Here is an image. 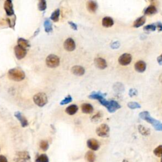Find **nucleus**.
I'll return each instance as SVG.
<instances>
[{
	"label": "nucleus",
	"mask_w": 162,
	"mask_h": 162,
	"mask_svg": "<svg viewBox=\"0 0 162 162\" xmlns=\"http://www.w3.org/2000/svg\"><path fill=\"white\" fill-rule=\"evenodd\" d=\"M89 98L92 99L98 100L99 102L103 106L107 108L108 111L110 113L115 112L121 107L120 105L115 101H107L104 98V95H103L101 92H93L91 95L89 96Z\"/></svg>",
	"instance_id": "f257e3e1"
},
{
	"label": "nucleus",
	"mask_w": 162,
	"mask_h": 162,
	"mask_svg": "<svg viewBox=\"0 0 162 162\" xmlns=\"http://www.w3.org/2000/svg\"><path fill=\"white\" fill-rule=\"evenodd\" d=\"M127 106L129 108L132 109V110L141 108V105L137 102H129L127 104Z\"/></svg>",
	"instance_id": "473e14b6"
},
{
	"label": "nucleus",
	"mask_w": 162,
	"mask_h": 162,
	"mask_svg": "<svg viewBox=\"0 0 162 162\" xmlns=\"http://www.w3.org/2000/svg\"><path fill=\"white\" fill-rule=\"evenodd\" d=\"M122 162H128V161H127V160H124L122 161Z\"/></svg>",
	"instance_id": "37998d69"
},
{
	"label": "nucleus",
	"mask_w": 162,
	"mask_h": 162,
	"mask_svg": "<svg viewBox=\"0 0 162 162\" xmlns=\"http://www.w3.org/2000/svg\"><path fill=\"white\" fill-rule=\"evenodd\" d=\"M36 162H49V158L46 154H41L35 160Z\"/></svg>",
	"instance_id": "cd10ccee"
},
{
	"label": "nucleus",
	"mask_w": 162,
	"mask_h": 162,
	"mask_svg": "<svg viewBox=\"0 0 162 162\" xmlns=\"http://www.w3.org/2000/svg\"><path fill=\"white\" fill-rule=\"evenodd\" d=\"M44 30H45V32H47V33H49V32L53 31L52 23L49 19L47 18L45 20V21L44 22Z\"/></svg>",
	"instance_id": "b1692460"
},
{
	"label": "nucleus",
	"mask_w": 162,
	"mask_h": 162,
	"mask_svg": "<svg viewBox=\"0 0 162 162\" xmlns=\"http://www.w3.org/2000/svg\"><path fill=\"white\" fill-rule=\"evenodd\" d=\"M78 109V107L77 106L76 104H71L66 108L65 112L67 114L70 115H73L77 112Z\"/></svg>",
	"instance_id": "6ab92c4d"
},
{
	"label": "nucleus",
	"mask_w": 162,
	"mask_h": 162,
	"mask_svg": "<svg viewBox=\"0 0 162 162\" xmlns=\"http://www.w3.org/2000/svg\"><path fill=\"white\" fill-rule=\"evenodd\" d=\"M95 64L97 68L101 70L105 69L107 67V63L106 60L102 58H96L95 60Z\"/></svg>",
	"instance_id": "4468645a"
},
{
	"label": "nucleus",
	"mask_w": 162,
	"mask_h": 162,
	"mask_svg": "<svg viewBox=\"0 0 162 162\" xmlns=\"http://www.w3.org/2000/svg\"><path fill=\"white\" fill-rule=\"evenodd\" d=\"M120 47V43L119 41H115L113 42V43L111 44V48L112 49H118V48Z\"/></svg>",
	"instance_id": "e433bc0d"
},
{
	"label": "nucleus",
	"mask_w": 162,
	"mask_h": 162,
	"mask_svg": "<svg viewBox=\"0 0 162 162\" xmlns=\"http://www.w3.org/2000/svg\"><path fill=\"white\" fill-rule=\"evenodd\" d=\"M60 58L55 55H50L46 59V65L50 68H56L59 66Z\"/></svg>",
	"instance_id": "423d86ee"
},
{
	"label": "nucleus",
	"mask_w": 162,
	"mask_h": 162,
	"mask_svg": "<svg viewBox=\"0 0 162 162\" xmlns=\"http://www.w3.org/2000/svg\"><path fill=\"white\" fill-rule=\"evenodd\" d=\"M40 148L44 151H47L48 148H49V143H48V142L47 141H42L40 143Z\"/></svg>",
	"instance_id": "c85d7f7f"
},
{
	"label": "nucleus",
	"mask_w": 162,
	"mask_h": 162,
	"mask_svg": "<svg viewBox=\"0 0 162 162\" xmlns=\"http://www.w3.org/2000/svg\"><path fill=\"white\" fill-rule=\"evenodd\" d=\"M86 6L87 10L91 13H95L98 9V4L94 1H89L87 2Z\"/></svg>",
	"instance_id": "f3484780"
},
{
	"label": "nucleus",
	"mask_w": 162,
	"mask_h": 162,
	"mask_svg": "<svg viewBox=\"0 0 162 162\" xmlns=\"http://www.w3.org/2000/svg\"><path fill=\"white\" fill-rule=\"evenodd\" d=\"M96 132L97 135L101 137H107L109 136V134H110V127L108 125L103 124L100 125L96 129Z\"/></svg>",
	"instance_id": "0eeeda50"
},
{
	"label": "nucleus",
	"mask_w": 162,
	"mask_h": 162,
	"mask_svg": "<svg viewBox=\"0 0 162 162\" xmlns=\"http://www.w3.org/2000/svg\"><path fill=\"white\" fill-rule=\"evenodd\" d=\"M68 24H69L72 29H74V31L77 30V26L76 23L72 22H68Z\"/></svg>",
	"instance_id": "4c0bfd02"
},
{
	"label": "nucleus",
	"mask_w": 162,
	"mask_h": 162,
	"mask_svg": "<svg viewBox=\"0 0 162 162\" xmlns=\"http://www.w3.org/2000/svg\"><path fill=\"white\" fill-rule=\"evenodd\" d=\"M71 71L73 74L77 76H82L85 74V69L84 67L79 65H75L72 68Z\"/></svg>",
	"instance_id": "2eb2a0df"
},
{
	"label": "nucleus",
	"mask_w": 162,
	"mask_h": 162,
	"mask_svg": "<svg viewBox=\"0 0 162 162\" xmlns=\"http://www.w3.org/2000/svg\"><path fill=\"white\" fill-rule=\"evenodd\" d=\"M14 52L16 58L18 60L23 59L27 54V50L24 48L19 46L18 45L15 46L14 48Z\"/></svg>",
	"instance_id": "1a4fd4ad"
},
{
	"label": "nucleus",
	"mask_w": 162,
	"mask_h": 162,
	"mask_svg": "<svg viewBox=\"0 0 162 162\" xmlns=\"http://www.w3.org/2000/svg\"><path fill=\"white\" fill-rule=\"evenodd\" d=\"M63 46L65 50L67 51H73L75 49V43L74 39L72 38H68L64 42Z\"/></svg>",
	"instance_id": "9d476101"
},
{
	"label": "nucleus",
	"mask_w": 162,
	"mask_h": 162,
	"mask_svg": "<svg viewBox=\"0 0 162 162\" xmlns=\"http://www.w3.org/2000/svg\"><path fill=\"white\" fill-rule=\"evenodd\" d=\"M145 22H146V18L144 16H143V17H141L137 19H136L134 23L133 26H134V27L138 28L139 27H141L142 26H143L145 23Z\"/></svg>",
	"instance_id": "4be33fe9"
},
{
	"label": "nucleus",
	"mask_w": 162,
	"mask_h": 162,
	"mask_svg": "<svg viewBox=\"0 0 162 162\" xmlns=\"http://www.w3.org/2000/svg\"><path fill=\"white\" fill-rule=\"evenodd\" d=\"M156 28H158L159 31H162V23L161 22H157L155 23Z\"/></svg>",
	"instance_id": "58836bf2"
},
{
	"label": "nucleus",
	"mask_w": 162,
	"mask_h": 162,
	"mask_svg": "<svg viewBox=\"0 0 162 162\" xmlns=\"http://www.w3.org/2000/svg\"><path fill=\"white\" fill-rule=\"evenodd\" d=\"M139 117L141 119L146 120L147 122L151 124L156 131H162V124L158 120L152 118L148 112L146 111L140 113Z\"/></svg>",
	"instance_id": "f03ea898"
},
{
	"label": "nucleus",
	"mask_w": 162,
	"mask_h": 162,
	"mask_svg": "<svg viewBox=\"0 0 162 162\" xmlns=\"http://www.w3.org/2000/svg\"><path fill=\"white\" fill-rule=\"evenodd\" d=\"M161 162H162V156H161Z\"/></svg>",
	"instance_id": "c03bdc74"
},
{
	"label": "nucleus",
	"mask_w": 162,
	"mask_h": 162,
	"mask_svg": "<svg viewBox=\"0 0 162 162\" xmlns=\"http://www.w3.org/2000/svg\"><path fill=\"white\" fill-rule=\"evenodd\" d=\"M156 29L155 24H150L144 27V30L146 31H155Z\"/></svg>",
	"instance_id": "f704fd0d"
},
{
	"label": "nucleus",
	"mask_w": 162,
	"mask_h": 162,
	"mask_svg": "<svg viewBox=\"0 0 162 162\" xmlns=\"http://www.w3.org/2000/svg\"><path fill=\"white\" fill-rule=\"evenodd\" d=\"M15 116L16 118H17L19 120L20 123V124H21L22 127H26L27 126H28V125H29L28 121L26 119V117L23 115L22 113H20V112H15Z\"/></svg>",
	"instance_id": "f8f14e48"
},
{
	"label": "nucleus",
	"mask_w": 162,
	"mask_h": 162,
	"mask_svg": "<svg viewBox=\"0 0 162 162\" xmlns=\"http://www.w3.org/2000/svg\"><path fill=\"white\" fill-rule=\"evenodd\" d=\"M72 98L70 95H68L65 98L61 101L60 104L61 105H65V104H68L69 103L72 102Z\"/></svg>",
	"instance_id": "72a5a7b5"
},
{
	"label": "nucleus",
	"mask_w": 162,
	"mask_h": 162,
	"mask_svg": "<svg viewBox=\"0 0 162 162\" xmlns=\"http://www.w3.org/2000/svg\"><path fill=\"white\" fill-rule=\"evenodd\" d=\"M137 95V91L136 90V89H131L130 91L129 92V95L131 97L133 96H136Z\"/></svg>",
	"instance_id": "c9c22d12"
},
{
	"label": "nucleus",
	"mask_w": 162,
	"mask_h": 162,
	"mask_svg": "<svg viewBox=\"0 0 162 162\" xmlns=\"http://www.w3.org/2000/svg\"><path fill=\"white\" fill-rule=\"evenodd\" d=\"M34 103L39 107H43L48 103V97L45 93L39 92L34 96Z\"/></svg>",
	"instance_id": "20e7f679"
},
{
	"label": "nucleus",
	"mask_w": 162,
	"mask_h": 162,
	"mask_svg": "<svg viewBox=\"0 0 162 162\" xmlns=\"http://www.w3.org/2000/svg\"><path fill=\"white\" fill-rule=\"evenodd\" d=\"M138 130L141 134L143 136H146L150 134V131H149V129L144 127L143 125H139Z\"/></svg>",
	"instance_id": "bb28decb"
},
{
	"label": "nucleus",
	"mask_w": 162,
	"mask_h": 162,
	"mask_svg": "<svg viewBox=\"0 0 162 162\" xmlns=\"http://www.w3.org/2000/svg\"><path fill=\"white\" fill-rule=\"evenodd\" d=\"M4 9L8 16H12L14 15L13 3L11 0H6L4 3Z\"/></svg>",
	"instance_id": "9b49d317"
},
{
	"label": "nucleus",
	"mask_w": 162,
	"mask_h": 162,
	"mask_svg": "<svg viewBox=\"0 0 162 162\" xmlns=\"http://www.w3.org/2000/svg\"><path fill=\"white\" fill-rule=\"evenodd\" d=\"M160 80L162 82V74L160 76Z\"/></svg>",
	"instance_id": "79ce46f5"
},
{
	"label": "nucleus",
	"mask_w": 162,
	"mask_h": 162,
	"mask_svg": "<svg viewBox=\"0 0 162 162\" xmlns=\"http://www.w3.org/2000/svg\"><path fill=\"white\" fill-rule=\"evenodd\" d=\"M47 8L46 5V1L44 0H41L39 2L38 4V9L40 11H44Z\"/></svg>",
	"instance_id": "2f4dec72"
},
{
	"label": "nucleus",
	"mask_w": 162,
	"mask_h": 162,
	"mask_svg": "<svg viewBox=\"0 0 162 162\" xmlns=\"http://www.w3.org/2000/svg\"><path fill=\"white\" fill-rule=\"evenodd\" d=\"M135 69L137 72H144L146 69V64L143 61H138L135 64Z\"/></svg>",
	"instance_id": "dca6fc26"
},
{
	"label": "nucleus",
	"mask_w": 162,
	"mask_h": 162,
	"mask_svg": "<svg viewBox=\"0 0 162 162\" xmlns=\"http://www.w3.org/2000/svg\"><path fill=\"white\" fill-rule=\"evenodd\" d=\"M157 12V9L155 6L151 5L148 6L146 9L144 10L145 15H153Z\"/></svg>",
	"instance_id": "a878e982"
},
{
	"label": "nucleus",
	"mask_w": 162,
	"mask_h": 162,
	"mask_svg": "<svg viewBox=\"0 0 162 162\" xmlns=\"http://www.w3.org/2000/svg\"><path fill=\"white\" fill-rule=\"evenodd\" d=\"M0 162H8L6 157L3 155H0Z\"/></svg>",
	"instance_id": "ea45409f"
},
{
	"label": "nucleus",
	"mask_w": 162,
	"mask_h": 162,
	"mask_svg": "<svg viewBox=\"0 0 162 162\" xmlns=\"http://www.w3.org/2000/svg\"><path fill=\"white\" fill-rule=\"evenodd\" d=\"M132 61V56L130 54L128 53H124L119 58V62L121 65L123 66H126L128 65L131 63Z\"/></svg>",
	"instance_id": "6e6552de"
},
{
	"label": "nucleus",
	"mask_w": 162,
	"mask_h": 162,
	"mask_svg": "<svg viewBox=\"0 0 162 162\" xmlns=\"http://www.w3.org/2000/svg\"><path fill=\"white\" fill-rule=\"evenodd\" d=\"M102 116H103L102 113L99 112L97 113L95 115L92 116V117L91 118V121L93 122H98L102 118Z\"/></svg>",
	"instance_id": "7c9ffc66"
},
{
	"label": "nucleus",
	"mask_w": 162,
	"mask_h": 162,
	"mask_svg": "<svg viewBox=\"0 0 162 162\" xmlns=\"http://www.w3.org/2000/svg\"><path fill=\"white\" fill-rule=\"evenodd\" d=\"M17 43H18V45L20 47H22L23 48H24V49H27V48L30 47V44L29 43V41H28L27 40L23 39V38H19L18 39V41H17Z\"/></svg>",
	"instance_id": "412c9836"
},
{
	"label": "nucleus",
	"mask_w": 162,
	"mask_h": 162,
	"mask_svg": "<svg viewBox=\"0 0 162 162\" xmlns=\"http://www.w3.org/2000/svg\"><path fill=\"white\" fill-rule=\"evenodd\" d=\"M113 23H114V22L111 17H106L102 20V25L104 27H111L113 26Z\"/></svg>",
	"instance_id": "aec40b11"
},
{
	"label": "nucleus",
	"mask_w": 162,
	"mask_h": 162,
	"mask_svg": "<svg viewBox=\"0 0 162 162\" xmlns=\"http://www.w3.org/2000/svg\"><path fill=\"white\" fill-rule=\"evenodd\" d=\"M157 62L160 65H162V54L157 58Z\"/></svg>",
	"instance_id": "a19ab883"
},
{
	"label": "nucleus",
	"mask_w": 162,
	"mask_h": 162,
	"mask_svg": "<svg viewBox=\"0 0 162 162\" xmlns=\"http://www.w3.org/2000/svg\"><path fill=\"white\" fill-rule=\"evenodd\" d=\"M60 9H56L52 13L50 19L55 22H58L59 20V18H60Z\"/></svg>",
	"instance_id": "393cba45"
},
{
	"label": "nucleus",
	"mask_w": 162,
	"mask_h": 162,
	"mask_svg": "<svg viewBox=\"0 0 162 162\" xmlns=\"http://www.w3.org/2000/svg\"><path fill=\"white\" fill-rule=\"evenodd\" d=\"M8 76L10 79L20 82L23 80L26 77V74L24 72L18 67L10 69L8 72Z\"/></svg>",
	"instance_id": "7ed1b4c3"
},
{
	"label": "nucleus",
	"mask_w": 162,
	"mask_h": 162,
	"mask_svg": "<svg viewBox=\"0 0 162 162\" xmlns=\"http://www.w3.org/2000/svg\"><path fill=\"white\" fill-rule=\"evenodd\" d=\"M153 153L154 155L156 156L157 157L162 156V145L158 146L154 149Z\"/></svg>",
	"instance_id": "c756f323"
},
{
	"label": "nucleus",
	"mask_w": 162,
	"mask_h": 162,
	"mask_svg": "<svg viewBox=\"0 0 162 162\" xmlns=\"http://www.w3.org/2000/svg\"><path fill=\"white\" fill-rule=\"evenodd\" d=\"M81 109H82V112L84 113H86V114H90L94 110L93 107L90 103L82 104L81 106Z\"/></svg>",
	"instance_id": "a211bd4d"
},
{
	"label": "nucleus",
	"mask_w": 162,
	"mask_h": 162,
	"mask_svg": "<svg viewBox=\"0 0 162 162\" xmlns=\"http://www.w3.org/2000/svg\"><path fill=\"white\" fill-rule=\"evenodd\" d=\"M14 161L15 162H31V157L28 151H18L15 154Z\"/></svg>",
	"instance_id": "39448f33"
},
{
	"label": "nucleus",
	"mask_w": 162,
	"mask_h": 162,
	"mask_svg": "<svg viewBox=\"0 0 162 162\" xmlns=\"http://www.w3.org/2000/svg\"><path fill=\"white\" fill-rule=\"evenodd\" d=\"M87 147L92 151H97L99 148V142L95 139H90L87 141Z\"/></svg>",
	"instance_id": "ddd939ff"
},
{
	"label": "nucleus",
	"mask_w": 162,
	"mask_h": 162,
	"mask_svg": "<svg viewBox=\"0 0 162 162\" xmlns=\"http://www.w3.org/2000/svg\"><path fill=\"white\" fill-rule=\"evenodd\" d=\"M85 158H86L87 162H95L96 160V155L94 152L89 151L86 153V156H85Z\"/></svg>",
	"instance_id": "5701e85b"
}]
</instances>
